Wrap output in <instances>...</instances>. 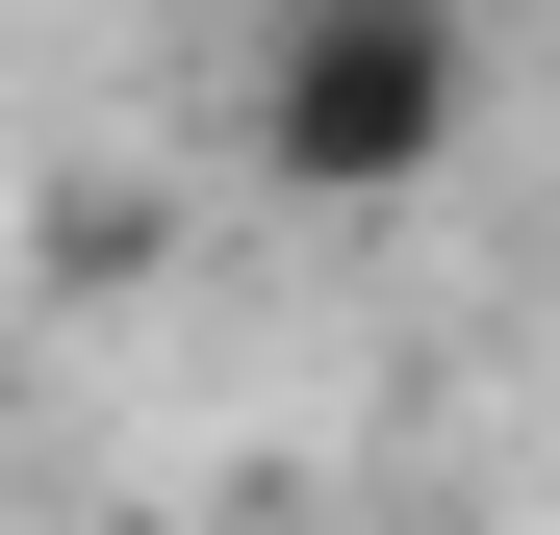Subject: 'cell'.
<instances>
[{
  "label": "cell",
  "mask_w": 560,
  "mask_h": 535,
  "mask_svg": "<svg viewBox=\"0 0 560 535\" xmlns=\"http://www.w3.org/2000/svg\"><path fill=\"white\" fill-rule=\"evenodd\" d=\"M230 153L280 205H408V178L485 153V0H280Z\"/></svg>",
  "instance_id": "1"
}]
</instances>
